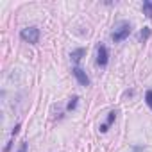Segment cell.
I'll list each match as a JSON object with an SVG mask.
<instances>
[{
	"label": "cell",
	"instance_id": "cell-9",
	"mask_svg": "<svg viewBox=\"0 0 152 152\" xmlns=\"http://www.w3.org/2000/svg\"><path fill=\"white\" fill-rule=\"evenodd\" d=\"M77 100H79V97H72V99H70V102H68V111L75 109V106H77Z\"/></svg>",
	"mask_w": 152,
	"mask_h": 152
},
{
	"label": "cell",
	"instance_id": "cell-6",
	"mask_svg": "<svg viewBox=\"0 0 152 152\" xmlns=\"http://www.w3.org/2000/svg\"><path fill=\"white\" fill-rule=\"evenodd\" d=\"M143 13L152 18V0H147V2H143Z\"/></svg>",
	"mask_w": 152,
	"mask_h": 152
},
{
	"label": "cell",
	"instance_id": "cell-3",
	"mask_svg": "<svg viewBox=\"0 0 152 152\" xmlns=\"http://www.w3.org/2000/svg\"><path fill=\"white\" fill-rule=\"evenodd\" d=\"M72 73H73V77L77 79V83L81 84V86H90V77L86 75V72L83 70V68H79V66H75L73 70H72Z\"/></svg>",
	"mask_w": 152,
	"mask_h": 152
},
{
	"label": "cell",
	"instance_id": "cell-7",
	"mask_svg": "<svg viewBox=\"0 0 152 152\" xmlns=\"http://www.w3.org/2000/svg\"><path fill=\"white\" fill-rule=\"evenodd\" d=\"M148 38H150V29H148V27H143L141 32H140V39H141V41H147Z\"/></svg>",
	"mask_w": 152,
	"mask_h": 152
},
{
	"label": "cell",
	"instance_id": "cell-1",
	"mask_svg": "<svg viewBox=\"0 0 152 152\" xmlns=\"http://www.w3.org/2000/svg\"><path fill=\"white\" fill-rule=\"evenodd\" d=\"M131 23L129 22H120L116 27H115V31H113V34H111V39L115 41V43H120V41H124L125 38H129V34H131Z\"/></svg>",
	"mask_w": 152,
	"mask_h": 152
},
{
	"label": "cell",
	"instance_id": "cell-11",
	"mask_svg": "<svg viewBox=\"0 0 152 152\" xmlns=\"http://www.w3.org/2000/svg\"><path fill=\"white\" fill-rule=\"evenodd\" d=\"M18 152H27V141H23V143L20 145V148H18Z\"/></svg>",
	"mask_w": 152,
	"mask_h": 152
},
{
	"label": "cell",
	"instance_id": "cell-2",
	"mask_svg": "<svg viewBox=\"0 0 152 152\" xmlns=\"http://www.w3.org/2000/svg\"><path fill=\"white\" fill-rule=\"evenodd\" d=\"M20 38H22L23 41L34 45V43L39 41V29H38V27H25V29L20 31Z\"/></svg>",
	"mask_w": 152,
	"mask_h": 152
},
{
	"label": "cell",
	"instance_id": "cell-8",
	"mask_svg": "<svg viewBox=\"0 0 152 152\" xmlns=\"http://www.w3.org/2000/svg\"><path fill=\"white\" fill-rule=\"evenodd\" d=\"M145 102H147V106L152 109V90H148V91L145 93Z\"/></svg>",
	"mask_w": 152,
	"mask_h": 152
},
{
	"label": "cell",
	"instance_id": "cell-10",
	"mask_svg": "<svg viewBox=\"0 0 152 152\" xmlns=\"http://www.w3.org/2000/svg\"><path fill=\"white\" fill-rule=\"evenodd\" d=\"M115 118H116V113H115V111H111V113H109V116H107V125H109V124H113V122H115Z\"/></svg>",
	"mask_w": 152,
	"mask_h": 152
},
{
	"label": "cell",
	"instance_id": "cell-5",
	"mask_svg": "<svg viewBox=\"0 0 152 152\" xmlns=\"http://www.w3.org/2000/svg\"><path fill=\"white\" fill-rule=\"evenodd\" d=\"M83 56H86V48H77V50H73V52L70 54V57H72L73 63H79V61L83 59Z\"/></svg>",
	"mask_w": 152,
	"mask_h": 152
},
{
	"label": "cell",
	"instance_id": "cell-4",
	"mask_svg": "<svg viewBox=\"0 0 152 152\" xmlns=\"http://www.w3.org/2000/svg\"><path fill=\"white\" fill-rule=\"evenodd\" d=\"M107 59H109L107 48L104 45H99V48H97V64L99 66H106L107 64Z\"/></svg>",
	"mask_w": 152,
	"mask_h": 152
}]
</instances>
